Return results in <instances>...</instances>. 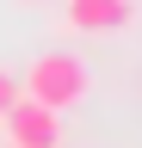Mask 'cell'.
Returning <instances> with one entry per match:
<instances>
[{
  "instance_id": "6da1fadb",
  "label": "cell",
  "mask_w": 142,
  "mask_h": 148,
  "mask_svg": "<svg viewBox=\"0 0 142 148\" xmlns=\"http://www.w3.org/2000/svg\"><path fill=\"white\" fill-rule=\"evenodd\" d=\"M19 92L37 99V105H49V111H68V105L86 99V62L68 56V49H37L31 68L19 74Z\"/></svg>"
},
{
  "instance_id": "7a4b0ae2",
  "label": "cell",
  "mask_w": 142,
  "mask_h": 148,
  "mask_svg": "<svg viewBox=\"0 0 142 148\" xmlns=\"http://www.w3.org/2000/svg\"><path fill=\"white\" fill-rule=\"evenodd\" d=\"M0 130H6L12 148H62V111H49L37 99H12L6 111H0Z\"/></svg>"
},
{
  "instance_id": "3957f363",
  "label": "cell",
  "mask_w": 142,
  "mask_h": 148,
  "mask_svg": "<svg viewBox=\"0 0 142 148\" xmlns=\"http://www.w3.org/2000/svg\"><path fill=\"white\" fill-rule=\"evenodd\" d=\"M130 12H136V0H68L62 6L68 31H123Z\"/></svg>"
},
{
  "instance_id": "277c9868",
  "label": "cell",
  "mask_w": 142,
  "mask_h": 148,
  "mask_svg": "<svg viewBox=\"0 0 142 148\" xmlns=\"http://www.w3.org/2000/svg\"><path fill=\"white\" fill-rule=\"evenodd\" d=\"M12 99H19V74H12V68H0V111H6Z\"/></svg>"
},
{
  "instance_id": "5b68a950",
  "label": "cell",
  "mask_w": 142,
  "mask_h": 148,
  "mask_svg": "<svg viewBox=\"0 0 142 148\" xmlns=\"http://www.w3.org/2000/svg\"><path fill=\"white\" fill-rule=\"evenodd\" d=\"M6 148H12V142H6Z\"/></svg>"
}]
</instances>
